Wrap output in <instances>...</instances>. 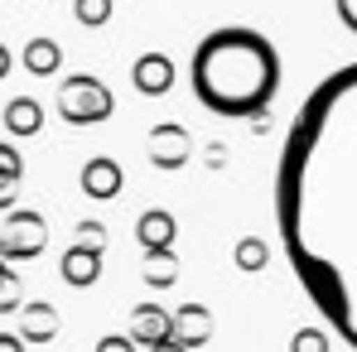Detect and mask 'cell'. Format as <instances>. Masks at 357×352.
Instances as JSON below:
<instances>
[{
    "instance_id": "obj_17",
    "label": "cell",
    "mask_w": 357,
    "mask_h": 352,
    "mask_svg": "<svg viewBox=\"0 0 357 352\" xmlns=\"http://www.w3.org/2000/svg\"><path fill=\"white\" fill-rule=\"evenodd\" d=\"M24 304V285H20V270H10V261H0V319L15 314Z\"/></svg>"
},
{
    "instance_id": "obj_1",
    "label": "cell",
    "mask_w": 357,
    "mask_h": 352,
    "mask_svg": "<svg viewBox=\"0 0 357 352\" xmlns=\"http://www.w3.org/2000/svg\"><path fill=\"white\" fill-rule=\"evenodd\" d=\"M275 232L304 299L357 352V63L319 77L285 130Z\"/></svg>"
},
{
    "instance_id": "obj_20",
    "label": "cell",
    "mask_w": 357,
    "mask_h": 352,
    "mask_svg": "<svg viewBox=\"0 0 357 352\" xmlns=\"http://www.w3.org/2000/svg\"><path fill=\"white\" fill-rule=\"evenodd\" d=\"M73 246H87V251H107V227L102 222H77Z\"/></svg>"
},
{
    "instance_id": "obj_16",
    "label": "cell",
    "mask_w": 357,
    "mask_h": 352,
    "mask_svg": "<svg viewBox=\"0 0 357 352\" xmlns=\"http://www.w3.org/2000/svg\"><path fill=\"white\" fill-rule=\"evenodd\" d=\"M232 261H237V270H246V275H261L271 266V246L261 236H241L237 246H232Z\"/></svg>"
},
{
    "instance_id": "obj_9",
    "label": "cell",
    "mask_w": 357,
    "mask_h": 352,
    "mask_svg": "<svg viewBox=\"0 0 357 352\" xmlns=\"http://www.w3.org/2000/svg\"><path fill=\"white\" fill-rule=\"evenodd\" d=\"M15 314H20V343H34V348L54 343V338H59V328H63L59 309H54V304H44V299H34V304H20Z\"/></svg>"
},
{
    "instance_id": "obj_24",
    "label": "cell",
    "mask_w": 357,
    "mask_h": 352,
    "mask_svg": "<svg viewBox=\"0 0 357 352\" xmlns=\"http://www.w3.org/2000/svg\"><path fill=\"white\" fill-rule=\"evenodd\" d=\"M15 188H20L15 178H0V213H10V208H15Z\"/></svg>"
},
{
    "instance_id": "obj_11",
    "label": "cell",
    "mask_w": 357,
    "mask_h": 352,
    "mask_svg": "<svg viewBox=\"0 0 357 352\" xmlns=\"http://www.w3.org/2000/svg\"><path fill=\"white\" fill-rule=\"evenodd\" d=\"M102 256L107 251H87V246H68L59 261V275L63 285H73V290H92L97 280H102Z\"/></svg>"
},
{
    "instance_id": "obj_25",
    "label": "cell",
    "mask_w": 357,
    "mask_h": 352,
    "mask_svg": "<svg viewBox=\"0 0 357 352\" xmlns=\"http://www.w3.org/2000/svg\"><path fill=\"white\" fill-rule=\"evenodd\" d=\"M227 164V145H208V169H222Z\"/></svg>"
},
{
    "instance_id": "obj_21",
    "label": "cell",
    "mask_w": 357,
    "mask_h": 352,
    "mask_svg": "<svg viewBox=\"0 0 357 352\" xmlns=\"http://www.w3.org/2000/svg\"><path fill=\"white\" fill-rule=\"evenodd\" d=\"M0 178H15V183L24 178V155L15 145H5V140H0Z\"/></svg>"
},
{
    "instance_id": "obj_5",
    "label": "cell",
    "mask_w": 357,
    "mask_h": 352,
    "mask_svg": "<svg viewBox=\"0 0 357 352\" xmlns=\"http://www.w3.org/2000/svg\"><path fill=\"white\" fill-rule=\"evenodd\" d=\"M145 155H150L155 169L178 174V169L188 164V155H193V135H188L178 121H155V125L145 130Z\"/></svg>"
},
{
    "instance_id": "obj_26",
    "label": "cell",
    "mask_w": 357,
    "mask_h": 352,
    "mask_svg": "<svg viewBox=\"0 0 357 352\" xmlns=\"http://www.w3.org/2000/svg\"><path fill=\"white\" fill-rule=\"evenodd\" d=\"M0 352H24V343H20V333H0Z\"/></svg>"
},
{
    "instance_id": "obj_3",
    "label": "cell",
    "mask_w": 357,
    "mask_h": 352,
    "mask_svg": "<svg viewBox=\"0 0 357 352\" xmlns=\"http://www.w3.org/2000/svg\"><path fill=\"white\" fill-rule=\"evenodd\" d=\"M54 107H59V116L68 125H102V121L116 116V92L102 82V77H92V72H73V77H63L59 82V97H54Z\"/></svg>"
},
{
    "instance_id": "obj_14",
    "label": "cell",
    "mask_w": 357,
    "mask_h": 352,
    "mask_svg": "<svg viewBox=\"0 0 357 352\" xmlns=\"http://www.w3.org/2000/svg\"><path fill=\"white\" fill-rule=\"evenodd\" d=\"M59 68H63L59 39H29V44H24V72H34V77H54Z\"/></svg>"
},
{
    "instance_id": "obj_6",
    "label": "cell",
    "mask_w": 357,
    "mask_h": 352,
    "mask_svg": "<svg viewBox=\"0 0 357 352\" xmlns=\"http://www.w3.org/2000/svg\"><path fill=\"white\" fill-rule=\"evenodd\" d=\"M174 59L169 54H160V49H150V54H140V59L130 63V87L140 92V97H165V92H174Z\"/></svg>"
},
{
    "instance_id": "obj_15",
    "label": "cell",
    "mask_w": 357,
    "mask_h": 352,
    "mask_svg": "<svg viewBox=\"0 0 357 352\" xmlns=\"http://www.w3.org/2000/svg\"><path fill=\"white\" fill-rule=\"evenodd\" d=\"M140 275H145L150 290H169L178 280V251L174 246H169V251H145V270H140Z\"/></svg>"
},
{
    "instance_id": "obj_23",
    "label": "cell",
    "mask_w": 357,
    "mask_h": 352,
    "mask_svg": "<svg viewBox=\"0 0 357 352\" xmlns=\"http://www.w3.org/2000/svg\"><path fill=\"white\" fill-rule=\"evenodd\" d=\"M97 352H135V343H130L126 333H112V338H102V343H97Z\"/></svg>"
},
{
    "instance_id": "obj_22",
    "label": "cell",
    "mask_w": 357,
    "mask_h": 352,
    "mask_svg": "<svg viewBox=\"0 0 357 352\" xmlns=\"http://www.w3.org/2000/svg\"><path fill=\"white\" fill-rule=\"evenodd\" d=\"M333 10H338L343 29H348V34H357V0H333Z\"/></svg>"
},
{
    "instance_id": "obj_4",
    "label": "cell",
    "mask_w": 357,
    "mask_h": 352,
    "mask_svg": "<svg viewBox=\"0 0 357 352\" xmlns=\"http://www.w3.org/2000/svg\"><path fill=\"white\" fill-rule=\"evenodd\" d=\"M44 251H49V222H44V213L10 208L5 222H0V261L24 266V261H39Z\"/></svg>"
},
{
    "instance_id": "obj_27",
    "label": "cell",
    "mask_w": 357,
    "mask_h": 352,
    "mask_svg": "<svg viewBox=\"0 0 357 352\" xmlns=\"http://www.w3.org/2000/svg\"><path fill=\"white\" fill-rule=\"evenodd\" d=\"M10 68H15V54H10V49H5V44H0V77H5V72H10Z\"/></svg>"
},
{
    "instance_id": "obj_2",
    "label": "cell",
    "mask_w": 357,
    "mask_h": 352,
    "mask_svg": "<svg viewBox=\"0 0 357 352\" xmlns=\"http://www.w3.org/2000/svg\"><path fill=\"white\" fill-rule=\"evenodd\" d=\"M280 77H285L280 49L251 24H222L203 34L188 59V82L198 107L232 121L266 116L271 102L280 97Z\"/></svg>"
},
{
    "instance_id": "obj_7",
    "label": "cell",
    "mask_w": 357,
    "mask_h": 352,
    "mask_svg": "<svg viewBox=\"0 0 357 352\" xmlns=\"http://www.w3.org/2000/svg\"><path fill=\"white\" fill-rule=\"evenodd\" d=\"M82 198H92V203H107V198H121V188H126V169H121L112 155H92L87 164H82Z\"/></svg>"
},
{
    "instance_id": "obj_18",
    "label": "cell",
    "mask_w": 357,
    "mask_h": 352,
    "mask_svg": "<svg viewBox=\"0 0 357 352\" xmlns=\"http://www.w3.org/2000/svg\"><path fill=\"white\" fill-rule=\"evenodd\" d=\"M73 15L82 29H102L112 20V0H73Z\"/></svg>"
},
{
    "instance_id": "obj_28",
    "label": "cell",
    "mask_w": 357,
    "mask_h": 352,
    "mask_svg": "<svg viewBox=\"0 0 357 352\" xmlns=\"http://www.w3.org/2000/svg\"><path fill=\"white\" fill-rule=\"evenodd\" d=\"M150 352H188V348H178L174 338H165V343H155V348H150Z\"/></svg>"
},
{
    "instance_id": "obj_13",
    "label": "cell",
    "mask_w": 357,
    "mask_h": 352,
    "mask_svg": "<svg viewBox=\"0 0 357 352\" xmlns=\"http://www.w3.org/2000/svg\"><path fill=\"white\" fill-rule=\"evenodd\" d=\"M5 130H10V135H24V140L39 135V130H44V107H39L34 97H15V102L5 107Z\"/></svg>"
},
{
    "instance_id": "obj_10",
    "label": "cell",
    "mask_w": 357,
    "mask_h": 352,
    "mask_svg": "<svg viewBox=\"0 0 357 352\" xmlns=\"http://www.w3.org/2000/svg\"><path fill=\"white\" fill-rule=\"evenodd\" d=\"M126 338H130L135 348H155V343H165V338H169V309H165V304H135V309H130V328H126Z\"/></svg>"
},
{
    "instance_id": "obj_8",
    "label": "cell",
    "mask_w": 357,
    "mask_h": 352,
    "mask_svg": "<svg viewBox=\"0 0 357 352\" xmlns=\"http://www.w3.org/2000/svg\"><path fill=\"white\" fill-rule=\"evenodd\" d=\"M213 314H208V304H178V309H169V338H174L178 348H203L208 338H213Z\"/></svg>"
},
{
    "instance_id": "obj_19",
    "label": "cell",
    "mask_w": 357,
    "mask_h": 352,
    "mask_svg": "<svg viewBox=\"0 0 357 352\" xmlns=\"http://www.w3.org/2000/svg\"><path fill=\"white\" fill-rule=\"evenodd\" d=\"M328 348H333V338L324 328H299L290 338V352H328Z\"/></svg>"
},
{
    "instance_id": "obj_12",
    "label": "cell",
    "mask_w": 357,
    "mask_h": 352,
    "mask_svg": "<svg viewBox=\"0 0 357 352\" xmlns=\"http://www.w3.org/2000/svg\"><path fill=\"white\" fill-rule=\"evenodd\" d=\"M135 241H140V251H169L178 241V217L165 213V208L140 213V217H135Z\"/></svg>"
}]
</instances>
